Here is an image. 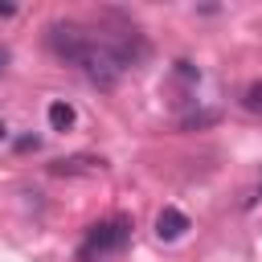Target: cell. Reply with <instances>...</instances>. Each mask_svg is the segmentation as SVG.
<instances>
[{
    "label": "cell",
    "mask_w": 262,
    "mask_h": 262,
    "mask_svg": "<svg viewBox=\"0 0 262 262\" xmlns=\"http://www.w3.org/2000/svg\"><path fill=\"white\" fill-rule=\"evenodd\" d=\"M78 66L86 70V78H90L94 86H115V82L123 78V70H127V57H123L115 45H106V41H90V45L82 49Z\"/></svg>",
    "instance_id": "6da1fadb"
},
{
    "label": "cell",
    "mask_w": 262,
    "mask_h": 262,
    "mask_svg": "<svg viewBox=\"0 0 262 262\" xmlns=\"http://www.w3.org/2000/svg\"><path fill=\"white\" fill-rule=\"evenodd\" d=\"M131 242V221L127 217H106V221H94L90 233H86V254H106V250H123Z\"/></svg>",
    "instance_id": "7a4b0ae2"
},
{
    "label": "cell",
    "mask_w": 262,
    "mask_h": 262,
    "mask_svg": "<svg viewBox=\"0 0 262 262\" xmlns=\"http://www.w3.org/2000/svg\"><path fill=\"white\" fill-rule=\"evenodd\" d=\"M45 41H49V49H53L57 57H70V61H78V57H82V49L90 45V41L82 37V29H78V25H49Z\"/></svg>",
    "instance_id": "3957f363"
},
{
    "label": "cell",
    "mask_w": 262,
    "mask_h": 262,
    "mask_svg": "<svg viewBox=\"0 0 262 262\" xmlns=\"http://www.w3.org/2000/svg\"><path fill=\"white\" fill-rule=\"evenodd\" d=\"M106 164L98 160V156H70V160H53L49 164V172L53 176H94V172H102Z\"/></svg>",
    "instance_id": "277c9868"
},
{
    "label": "cell",
    "mask_w": 262,
    "mask_h": 262,
    "mask_svg": "<svg viewBox=\"0 0 262 262\" xmlns=\"http://www.w3.org/2000/svg\"><path fill=\"white\" fill-rule=\"evenodd\" d=\"M184 229H188V217H184L180 209H172V205H168V209H160V217H156V233H160L164 242H176Z\"/></svg>",
    "instance_id": "5b68a950"
},
{
    "label": "cell",
    "mask_w": 262,
    "mask_h": 262,
    "mask_svg": "<svg viewBox=\"0 0 262 262\" xmlns=\"http://www.w3.org/2000/svg\"><path fill=\"white\" fill-rule=\"evenodd\" d=\"M74 119H78V115H74V106H70V102H61V98H57V102H49V127H53V131H70V127H74Z\"/></svg>",
    "instance_id": "8992f818"
},
{
    "label": "cell",
    "mask_w": 262,
    "mask_h": 262,
    "mask_svg": "<svg viewBox=\"0 0 262 262\" xmlns=\"http://www.w3.org/2000/svg\"><path fill=\"white\" fill-rule=\"evenodd\" d=\"M242 102H246V111L262 115V82H250V86H246V98H242Z\"/></svg>",
    "instance_id": "52a82bcc"
},
{
    "label": "cell",
    "mask_w": 262,
    "mask_h": 262,
    "mask_svg": "<svg viewBox=\"0 0 262 262\" xmlns=\"http://www.w3.org/2000/svg\"><path fill=\"white\" fill-rule=\"evenodd\" d=\"M16 147H20V151H29V147H37V135H20V139H16Z\"/></svg>",
    "instance_id": "ba28073f"
},
{
    "label": "cell",
    "mask_w": 262,
    "mask_h": 262,
    "mask_svg": "<svg viewBox=\"0 0 262 262\" xmlns=\"http://www.w3.org/2000/svg\"><path fill=\"white\" fill-rule=\"evenodd\" d=\"M12 12H16V4H0V20H4V16H12Z\"/></svg>",
    "instance_id": "9c48e42d"
},
{
    "label": "cell",
    "mask_w": 262,
    "mask_h": 262,
    "mask_svg": "<svg viewBox=\"0 0 262 262\" xmlns=\"http://www.w3.org/2000/svg\"><path fill=\"white\" fill-rule=\"evenodd\" d=\"M4 66H8V49L0 45V70H4Z\"/></svg>",
    "instance_id": "30bf717a"
},
{
    "label": "cell",
    "mask_w": 262,
    "mask_h": 262,
    "mask_svg": "<svg viewBox=\"0 0 262 262\" xmlns=\"http://www.w3.org/2000/svg\"><path fill=\"white\" fill-rule=\"evenodd\" d=\"M4 135H8V127H4V119H0V139H4Z\"/></svg>",
    "instance_id": "8fae6325"
}]
</instances>
